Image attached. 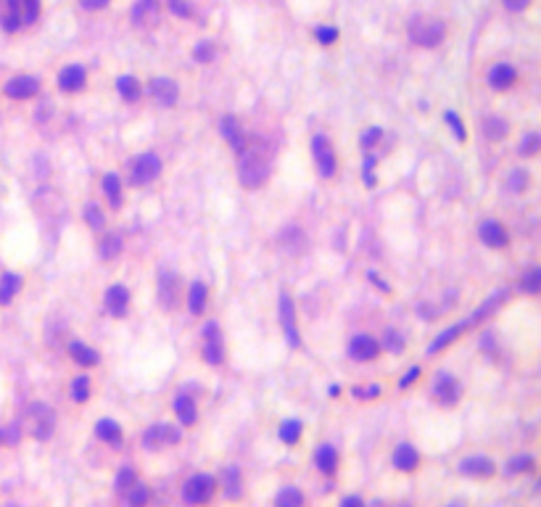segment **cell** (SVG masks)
<instances>
[{"label":"cell","instance_id":"ab89813d","mask_svg":"<svg viewBox=\"0 0 541 507\" xmlns=\"http://www.w3.org/2000/svg\"><path fill=\"white\" fill-rule=\"evenodd\" d=\"M465 325H467V323H462V325H454V328H449V331H446V333H441V336H438L436 341H433V343H430V346H428L430 354H433V351H441V349H444V346H446V343H452L454 338H457V336H460V333L465 331Z\"/></svg>","mask_w":541,"mask_h":507},{"label":"cell","instance_id":"c3c4849f","mask_svg":"<svg viewBox=\"0 0 541 507\" xmlns=\"http://www.w3.org/2000/svg\"><path fill=\"white\" fill-rule=\"evenodd\" d=\"M525 185H528V175H525L523 169H515L512 177H510V191L520 193V191H525Z\"/></svg>","mask_w":541,"mask_h":507},{"label":"cell","instance_id":"4dcf8cb0","mask_svg":"<svg viewBox=\"0 0 541 507\" xmlns=\"http://www.w3.org/2000/svg\"><path fill=\"white\" fill-rule=\"evenodd\" d=\"M69 354L74 357V362H79V365H98V359H101V354H98L96 349H90V346H85L82 341H74L69 346Z\"/></svg>","mask_w":541,"mask_h":507},{"label":"cell","instance_id":"e575fe53","mask_svg":"<svg viewBox=\"0 0 541 507\" xmlns=\"http://www.w3.org/2000/svg\"><path fill=\"white\" fill-rule=\"evenodd\" d=\"M280 244H283V249H288V251H301V249H304V233L298 228H285L283 236H280Z\"/></svg>","mask_w":541,"mask_h":507},{"label":"cell","instance_id":"ffe728a7","mask_svg":"<svg viewBox=\"0 0 541 507\" xmlns=\"http://www.w3.org/2000/svg\"><path fill=\"white\" fill-rule=\"evenodd\" d=\"M460 473L472 476V478H489V476L497 473V465H494V460H489V457H480V455L467 457V460L460 463Z\"/></svg>","mask_w":541,"mask_h":507},{"label":"cell","instance_id":"1f68e13d","mask_svg":"<svg viewBox=\"0 0 541 507\" xmlns=\"http://www.w3.org/2000/svg\"><path fill=\"white\" fill-rule=\"evenodd\" d=\"M119 254H122V236L119 233H106L103 241H101V256L108 262V259H116Z\"/></svg>","mask_w":541,"mask_h":507},{"label":"cell","instance_id":"30bf717a","mask_svg":"<svg viewBox=\"0 0 541 507\" xmlns=\"http://www.w3.org/2000/svg\"><path fill=\"white\" fill-rule=\"evenodd\" d=\"M280 323H283V333H285V341L298 349L301 346V336H298L296 328V309H293V298L288 293L280 296Z\"/></svg>","mask_w":541,"mask_h":507},{"label":"cell","instance_id":"681fc988","mask_svg":"<svg viewBox=\"0 0 541 507\" xmlns=\"http://www.w3.org/2000/svg\"><path fill=\"white\" fill-rule=\"evenodd\" d=\"M214 45L211 43H198V48H196V59L198 61H203V64H209V61H214Z\"/></svg>","mask_w":541,"mask_h":507},{"label":"cell","instance_id":"9f6ffc18","mask_svg":"<svg viewBox=\"0 0 541 507\" xmlns=\"http://www.w3.org/2000/svg\"><path fill=\"white\" fill-rule=\"evenodd\" d=\"M531 6V0H505V9L507 11H523Z\"/></svg>","mask_w":541,"mask_h":507},{"label":"cell","instance_id":"7402d4cb","mask_svg":"<svg viewBox=\"0 0 541 507\" xmlns=\"http://www.w3.org/2000/svg\"><path fill=\"white\" fill-rule=\"evenodd\" d=\"M219 132H222V138H225L236 151L243 149L246 138H243V130H241V122H238L236 116H225V119L219 122Z\"/></svg>","mask_w":541,"mask_h":507},{"label":"cell","instance_id":"f546056e","mask_svg":"<svg viewBox=\"0 0 541 507\" xmlns=\"http://www.w3.org/2000/svg\"><path fill=\"white\" fill-rule=\"evenodd\" d=\"M188 309L193 315H201L206 309V286L203 283H193L191 291H188Z\"/></svg>","mask_w":541,"mask_h":507},{"label":"cell","instance_id":"836d02e7","mask_svg":"<svg viewBox=\"0 0 541 507\" xmlns=\"http://www.w3.org/2000/svg\"><path fill=\"white\" fill-rule=\"evenodd\" d=\"M116 90H119V96L124 101H138L140 98V82L130 74H124V77L116 79Z\"/></svg>","mask_w":541,"mask_h":507},{"label":"cell","instance_id":"7a4b0ae2","mask_svg":"<svg viewBox=\"0 0 541 507\" xmlns=\"http://www.w3.org/2000/svg\"><path fill=\"white\" fill-rule=\"evenodd\" d=\"M40 16V0H0V26L16 32L26 24H35Z\"/></svg>","mask_w":541,"mask_h":507},{"label":"cell","instance_id":"9a60e30c","mask_svg":"<svg viewBox=\"0 0 541 507\" xmlns=\"http://www.w3.org/2000/svg\"><path fill=\"white\" fill-rule=\"evenodd\" d=\"M349 357L357 362H373L378 357V341L373 336H354L349 341Z\"/></svg>","mask_w":541,"mask_h":507},{"label":"cell","instance_id":"74e56055","mask_svg":"<svg viewBox=\"0 0 541 507\" xmlns=\"http://www.w3.org/2000/svg\"><path fill=\"white\" fill-rule=\"evenodd\" d=\"M275 502H278L280 507H298V505H304V494H301L296 486H285V489L275 497Z\"/></svg>","mask_w":541,"mask_h":507},{"label":"cell","instance_id":"f907efd6","mask_svg":"<svg viewBox=\"0 0 541 507\" xmlns=\"http://www.w3.org/2000/svg\"><path fill=\"white\" fill-rule=\"evenodd\" d=\"M317 40L323 45L335 43V40H338V29H335V26H320V29H317Z\"/></svg>","mask_w":541,"mask_h":507},{"label":"cell","instance_id":"ba28073f","mask_svg":"<svg viewBox=\"0 0 541 507\" xmlns=\"http://www.w3.org/2000/svg\"><path fill=\"white\" fill-rule=\"evenodd\" d=\"M203 359L209 365L225 362V343H222V333H219L217 323H206V328H203Z\"/></svg>","mask_w":541,"mask_h":507},{"label":"cell","instance_id":"f5cc1de1","mask_svg":"<svg viewBox=\"0 0 541 507\" xmlns=\"http://www.w3.org/2000/svg\"><path fill=\"white\" fill-rule=\"evenodd\" d=\"M169 9L175 16H191V6H188V0H169Z\"/></svg>","mask_w":541,"mask_h":507},{"label":"cell","instance_id":"7bdbcfd3","mask_svg":"<svg viewBox=\"0 0 541 507\" xmlns=\"http://www.w3.org/2000/svg\"><path fill=\"white\" fill-rule=\"evenodd\" d=\"M539 149H541V138L536 135V132H531V135H525L523 143L517 146V151H520L523 156H536V154H539Z\"/></svg>","mask_w":541,"mask_h":507},{"label":"cell","instance_id":"f35d334b","mask_svg":"<svg viewBox=\"0 0 541 507\" xmlns=\"http://www.w3.org/2000/svg\"><path fill=\"white\" fill-rule=\"evenodd\" d=\"M280 438L288 446L298 444V438H301V423H298V420H285V423L280 426Z\"/></svg>","mask_w":541,"mask_h":507},{"label":"cell","instance_id":"e0dca14e","mask_svg":"<svg viewBox=\"0 0 541 507\" xmlns=\"http://www.w3.org/2000/svg\"><path fill=\"white\" fill-rule=\"evenodd\" d=\"M161 16V3L158 0H138L132 9V21L138 26H153Z\"/></svg>","mask_w":541,"mask_h":507},{"label":"cell","instance_id":"83f0119b","mask_svg":"<svg viewBox=\"0 0 541 507\" xmlns=\"http://www.w3.org/2000/svg\"><path fill=\"white\" fill-rule=\"evenodd\" d=\"M507 132H510V124H507V119H502V116H486V119H483V135L489 140L507 138Z\"/></svg>","mask_w":541,"mask_h":507},{"label":"cell","instance_id":"11a10c76","mask_svg":"<svg viewBox=\"0 0 541 507\" xmlns=\"http://www.w3.org/2000/svg\"><path fill=\"white\" fill-rule=\"evenodd\" d=\"M380 393V386H367V388H354V396L357 399H375Z\"/></svg>","mask_w":541,"mask_h":507},{"label":"cell","instance_id":"f1b7e54d","mask_svg":"<svg viewBox=\"0 0 541 507\" xmlns=\"http://www.w3.org/2000/svg\"><path fill=\"white\" fill-rule=\"evenodd\" d=\"M241 473H238V468H225L222 471V489H225V497L230 499H238L241 497Z\"/></svg>","mask_w":541,"mask_h":507},{"label":"cell","instance_id":"52a82bcc","mask_svg":"<svg viewBox=\"0 0 541 507\" xmlns=\"http://www.w3.org/2000/svg\"><path fill=\"white\" fill-rule=\"evenodd\" d=\"M29 428H32V436L35 438H48L56 428V415L48 404H32L29 407Z\"/></svg>","mask_w":541,"mask_h":507},{"label":"cell","instance_id":"603a6c76","mask_svg":"<svg viewBox=\"0 0 541 507\" xmlns=\"http://www.w3.org/2000/svg\"><path fill=\"white\" fill-rule=\"evenodd\" d=\"M393 465H396L399 471H404V473L415 471V468L420 465L418 449H415V446H410V444H399V446H396V452H393Z\"/></svg>","mask_w":541,"mask_h":507},{"label":"cell","instance_id":"6da1fadb","mask_svg":"<svg viewBox=\"0 0 541 507\" xmlns=\"http://www.w3.org/2000/svg\"><path fill=\"white\" fill-rule=\"evenodd\" d=\"M241 154V164H238V175H241V183L248 188V191H256L267 183L270 177V159H267V146L264 140H251V143H243V149L238 151Z\"/></svg>","mask_w":541,"mask_h":507},{"label":"cell","instance_id":"f6af8a7d","mask_svg":"<svg viewBox=\"0 0 541 507\" xmlns=\"http://www.w3.org/2000/svg\"><path fill=\"white\" fill-rule=\"evenodd\" d=\"M523 288L528 291V293H539V288H541V270L539 267H531V270L525 272Z\"/></svg>","mask_w":541,"mask_h":507},{"label":"cell","instance_id":"4fadbf2b","mask_svg":"<svg viewBox=\"0 0 541 507\" xmlns=\"http://www.w3.org/2000/svg\"><path fill=\"white\" fill-rule=\"evenodd\" d=\"M88 85V71L82 64H69L64 66L61 74H59V88L64 93H79V90Z\"/></svg>","mask_w":541,"mask_h":507},{"label":"cell","instance_id":"6f0895ef","mask_svg":"<svg viewBox=\"0 0 541 507\" xmlns=\"http://www.w3.org/2000/svg\"><path fill=\"white\" fill-rule=\"evenodd\" d=\"M418 378H420V368H412L410 373H407V376L402 378V383H399V386H402V388H410V386L415 383Z\"/></svg>","mask_w":541,"mask_h":507},{"label":"cell","instance_id":"60d3db41","mask_svg":"<svg viewBox=\"0 0 541 507\" xmlns=\"http://www.w3.org/2000/svg\"><path fill=\"white\" fill-rule=\"evenodd\" d=\"M148 499H151V491H148V486H146V483L135 481L130 489H127V502H130V505H146Z\"/></svg>","mask_w":541,"mask_h":507},{"label":"cell","instance_id":"d6986e66","mask_svg":"<svg viewBox=\"0 0 541 507\" xmlns=\"http://www.w3.org/2000/svg\"><path fill=\"white\" fill-rule=\"evenodd\" d=\"M517 82V69L512 64H494V69L489 71V85L494 90H510Z\"/></svg>","mask_w":541,"mask_h":507},{"label":"cell","instance_id":"db71d44e","mask_svg":"<svg viewBox=\"0 0 541 507\" xmlns=\"http://www.w3.org/2000/svg\"><path fill=\"white\" fill-rule=\"evenodd\" d=\"M446 122L452 124V132H454V135H457V138H460V140H465L462 119H460V116H454V111H449V114H446Z\"/></svg>","mask_w":541,"mask_h":507},{"label":"cell","instance_id":"680465c9","mask_svg":"<svg viewBox=\"0 0 541 507\" xmlns=\"http://www.w3.org/2000/svg\"><path fill=\"white\" fill-rule=\"evenodd\" d=\"M106 3H108V0H79V6H82V9H88V11H93V9H103Z\"/></svg>","mask_w":541,"mask_h":507},{"label":"cell","instance_id":"7c38bea8","mask_svg":"<svg viewBox=\"0 0 541 507\" xmlns=\"http://www.w3.org/2000/svg\"><path fill=\"white\" fill-rule=\"evenodd\" d=\"M158 172H161V161H158V156H153V154H140V156L135 159V164H132V183L148 185L156 180Z\"/></svg>","mask_w":541,"mask_h":507},{"label":"cell","instance_id":"2e32d148","mask_svg":"<svg viewBox=\"0 0 541 507\" xmlns=\"http://www.w3.org/2000/svg\"><path fill=\"white\" fill-rule=\"evenodd\" d=\"M478 236L480 241L489 246V249H505L507 241H510V236H507V228L502 225V222H497V219H489V222H483L478 230Z\"/></svg>","mask_w":541,"mask_h":507},{"label":"cell","instance_id":"4316f807","mask_svg":"<svg viewBox=\"0 0 541 507\" xmlns=\"http://www.w3.org/2000/svg\"><path fill=\"white\" fill-rule=\"evenodd\" d=\"M96 436L103 438L106 444H119L122 441V428H119V423H113V420H98L96 423Z\"/></svg>","mask_w":541,"mask_h":507},{"label":"cell","instance_id":"3957f363","mask_svg":"<svg viewBox=\"0 0 541 507\" xmlns=\"http://www.w3.org/2000/svg\"><path fill=\"white\" fill-rule=\"evenodd\" d=\"M180 428L172 426V423H153L148 431H146V436H143V444L146 449L151 452H158V449H169V446H175L180 441Z\"/></svg>","mask_w":541,"mask_h":507},{"label":"cell","instance_id":"ee69618b","mask_svg":"<svg viewBox=\"0 0 541 507\" xmlns=\"http://www.w3.org/2000/svg\"><path fill=\"white\" fill-rule=\"evenodd\" d=\"M85 219H88V225L93 230H101V228H103V222H106L103 211H101V206H98V204H88V206H85Z\"/></svg>","mask_w":541,"mask_h":507},{"label":"cell","instance_id":"277c9868","mask_svg":"<svg viewBox=\"0 0 541 507\" xmlns=\"http://www.w3.org/2000/svg\"><path fill=\"white\" fill-rule=\"evenodd\" d=\"M444 35H446L444 24H441V21H433V19H428V21L418 19V21H412L410 26V40L423 45V48H436V45L444 40Z\"/></svg>","mask_w":541,"mask_h":507},{"label":"cell","instance_id":"d4e9b609","mask_svg":"<svg viewBox=\"0 0 541 507\" xmlns=\"http://www.w3.org/2000/svg\"><path fill=\"white\" fill-rule=\"evenodd\" d=\"M315 463H317V468L323 473H335L338 471V452H335V446H330V444H323L320 449H317V455H315Z\"/></svg>","mask_w":541,"mask_h":507},{"label":"cell","instance_id":"d6a6232c","mask_svg":"<svg viewBox=\"0 0 541 507\" xmlns=\"http://www.w3.org/2000/svg\"><path fill=\"white\" fill-rule=\"evenodd\" d=\"M103 193L108 196V204H111L113 209H119V206H122V183H119V177L116 175H106L103 177Z\"/></svg>","mask_w":541,"mask_h":507},{"label":"cell","instance_id":"91938a15","mask_svg":"<svg viewBox=\"0 0 541 507\" xmlns=\"http://www.w3.org/2000/svg\"><path fill=\"white\" fill-rule=\"evenodd\" d=\"M343 505H365V499H359V497H343Z\"/></svg>","mask_w":541,"mask_h":507},{"label":"cell","instance_id":"ac0fdd59","mask_svg":"<svg viewBox=\"0 0 541 507\" xmlns=\"http://www.w3.org/2000/svg\"><path fill=\"white\" fill-rule=\"evenodd\" d=\"M37 90H40V79L37 77H14L6 85V96L16 98V101H26V98L37 96Z\"/></svg>","mask_w":541,"mask_h":507},{"label":"cell","instance_id":"b9f144b4","mask_svg":"<svg viewBox=\"0 0 541 507\" xmlns=\"http://www.w3.org/2000/svg\"><path fill=\"white\" fill-rule=\"evenodd\" d=\"M135 481H138L135 471H132V468H122V471L116 473V478H113V489H116V491H127Z\"/></svg>","mask_w":541,"mask_h":507},{"label":"cell","instance_id":"44dd1931","mask_svg":"<svg viewBox=\"0 0 541 507\" xmlns=\"http://www.w3.org/2000/svg\"><path fill=\"white\" fill-rule=\"evenodd\" d=\"M106 309L111 312L113 317H124L127 315V306H130V291L124 288V286H111V288L106 291Z\"/></svg>","mask_w":541,"mask_h":507},{"label":"cell","instance_id":"bcb514c9","mask_svg":"<svg viewBox=\"0 0 541 507\" xmlns=\"http://www.w3.org/2000/svg\"><path fill=\"white\" fill-rule=\"evenodd\" d=\"M533 468V457L528 455H520V457H512L510 463H507V471L510 473H525Z\"/></svg>","mask_w":541,"mask_h":507},{"label":"cell","instance_id":"5bb4252c","mask_svg":"<svg viewBox=\"0 0 541 507\" xmlns=\"http://www.w3.org/2000/svg\"><path fill=\"white\" fill-rule=\"evenodd\" d=\"M151 96L156 98L158 106L169 109V106L177 104V98H180V88H177L175 79L158 77V79H153V82H151Z\"/></svg>","mask_w":541,"mask_h":507},{"label":"cell","instance_id":"9c48e42d","mask_svg":"<svg viewBox=\"0 0 541 507\" xmlns=\"http://www.w3.org/2000/svg\"><path fill=\"white\" fill-rule=\"evenodd\" d=\"M460 383H457V378L449 376V373H438L433 378V399L438 404H444V407H454V404L460 402Z\"/></svg>","mask_w":541,"mask_h":507},{"label":"cell","instance_id":"5b68a950","mask_svg":"<svg viewBox=\"0 0 541 507\" xmlns=\"http://www.w3.org/2000/svg\"><path fill=\"white\" fill-rule=\"evenodd\" d=\"M214 489H217V483H214L211 476H206V473H196V476H191V478L185 481L183 499L185 502H191V505H203V502H209L211 499Z\"/></svg>","mask_w":541,"mask_h":507},{"label":"cell","instance_id":"8d00e7d4","mask_svg":"<svg viewBox=\"0 0 541 507\" xmlns=\"http://www.w3.org/2000/svg\"><path fill=\"white\" fill-rule=\"evenodd\" d=\"M71 399L79 404H85L90 399V378L88 376H77L71 381Z\"/></svg>","mask_w":541,"mask_h":507},{"label":"cell","instance_id":"816d5d0a","mask_svg":"<svg viewBox=\"0 0 541 507\" xmlns=\"http://www.w3.org/2000/svg\"><path fill=\"white\" fill-rule=\"evenodd\" d=\"M385 349H391V351H402V349H404L402 336H399V333H393V331L385 333Z\"/></svg>","mask_w":541,"mask_h":507},{"label":"cell","instance_id":"8fae6325","mask_svg":"<svg viewBox=\"0 0 541 507\" xmlns=\"http://www.w3.org/2000/svg\"><path fill=\"white\" fill-rule=\"evenodd\" d=\"M312 154H315V161H317L320 175L323 177L335 175V154H333L330 140L325 138V135H315V138H312Z\"/></svg>","mask_w":541,"mask_h":507},{"label":"cell","instance_id":"cb8c5ba5","mask_svg":"<svg viewBox=\"0 0 541 507\" xmlns=\"http://www.w3.org/2000/svg\"><path fill=\"white\" fill-rule=\"evenodd\" d=\"M175 412H177V420H180L183 426H196V420H198L196 402H193L188 393H180L175 399Z\"/></svg>","mask_w":541,"mask_h":507},{"label":"cell","instance_id":"484cf974","mask_svg":"<svg viewBox=\"0 0 541 507\" xmlns=\"http://www.w3.org/2000/svg\"><path fill=\"white\" fill-rule=\"evenodd\" d=\"M19 288H21V275L19 272H6L0 278V304H11V298L16 296Z\"/></svg>","mask_w":541,"mask_h":507},{"label":"cell","instance_id":"7dc6e473","mask_svg":"<svg viewBox=\"0 0 541 507\" xmlns=\"http://www.w3.org/2000/svg\"><path fill=\"white\" fill-rule=\"evenodd\" d=\"M380 138H383V130H380V127H373V130H367L365 138H362V149H365V151L375 149L378 140H380Z\"/></svg>","mask_w":541,"mask_h":507},{"label":"cell","instance_id":"d590c367","mask_svg":"<svg viewBox=\"0 0 541 507\" xmlns=\"http://www.w3.org/2000/svg\"><path fill=\"white\" fill-rule=\"evenodd\" d=\"M505 296H507L505 291H502V293H494V296H491L489 301H486V304L480 306V309H475V312H472V317L467 320V325L480 323V320H486V315H491V312H494V309H497V306L502 304V301H505Z\"/></svg>","mask_w":541,"mask_h":507},{"label":"cell","instance_id":"8992f818","mask_svg":"<svg viewBox=\"0 0 541 507\" xmlns=\"http://www.w3.org/2000/svg\"><path fill=\"white\" fill-rule=\"evenodd\" d=\"M156 293H158V304L164 309H175L180 304V280L172 270H158L156 280Z\"/></svg>","mask_w":541,"mask_h":507}]
</instances>
